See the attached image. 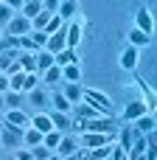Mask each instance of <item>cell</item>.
<instances>
[{"label":"cell","mask_w":157,"mask_h":160,"mask_svg":"<svg viewBox=\"0 0 157 160\" xmlns=\"http://www.w3.org/2000/svg\"><path fill=\"white\" fill-rule=\"evenodd\" d=\"M22 132H25V129L14 127V124H8V121H0V143H3V149H8V152L20 149V146H22Z\"/></svg>","instance_id":"1"},{"label":"cell","mask_w":157,"mask_h":160,"mask_svg":"<svg viewBox=\"0 0 157 160\" xmlns=\"http://www.w3.org/2000/svg\"><path fill=\"white\" fill-rule=\"evenodd\" d=\"M81 101H87V104H93L101 115H112V101H110V96L107 93H101V90H84V96H81Z\"/></svg>","instance_id":"2"},{"label":"cell","mask_w":157,"mask_h":160,"mask_svg":"<svg viewBox=\"0 0 157 160\" xmlns=\"http://www.w3.org/2000/svg\"><path fill=\"white\" fill-rule=\"evenodd\" d=\"M25 104H31V107H37L39 112H48L51 110V93L45 90V87H34V90H28L25 93Z\"/></svg>","instance_id":"3"},{"label":"cell","mask_w":157,"mask_h":160,"mask_svg":"<svg viewBox=\"0 0 157 160\" xmlns=\"http://www.w3.org/2000/svg\"><path fill=\"white\" fill-rule=\"evenodd\" d=\"M79 149H98V146H104V143H112L115 138H110V135H101V132H81L79 138Z\"/></svg>","instance_id":"4"},{"label":"cell","mask_w":157,"mask_h":160,"mask_svg":"<svg viewBox=\"0 0 157 160\" xmlns=\"http://www.w3.org/2000/svg\"><path fill=\"white\" fill-rule=\"evenodd\" d=\"M81 34H84V22L81 20H70V22H65V42H67V48H79V42H81Z\"/></svg>","instance_id":"5"},{"label":"cell","mask_w":157,"mask_h":160,"mask_svg":"<svg viewBox=\"0 0 157 160\" xmlns=\"http://www.w3.org/2000/svg\"><path fill=\"white\" fill-rule=\"evenodd\" d=\"M3 34L25 37V34H31V20H28V17H22V14H14V17L8 20V25H6V31H3Z\"/></svg>","instance_id":"6"},{"label":"cell","mask_w":157,"mask_h":160,"mask_svg":"<svg viewBox=\"0 0 157 160\" xmlns=\"http://www.w3.org/2000/svg\"><path fill=\"white\" fill-rule=\"evenodd\" d=\"M135 28L138 31H143V34H155V17H152V11L146 8V6H140L138 11H135Z\"/></svg>","instance_id":"7"},{"label":"cell","mask_w":157,"mask_h":160,"mask_svg":"<svg viewBox=\"0 0 157 160\" xmlns=\"http://www.w3.org/2000/svg\"><path fill=\"white\" fill-rule=\"evenodd\" d=\"M146 112H152V110H149V104H146V101H140V98H135V101H129V104H126V110H124V115H121V118H124L126 124H132L135 118H140V115H146Z\"/></svg>","instance_id":"8"},{"label":"cell","mask_w":157,"mask_h":160,"mask_svg":"<svg viewBox=\"0 0 157 160\" xmlns=\"http://www.w3.org/2000/svg\"><path fill=\"white\" fill-rule=\"evenodd\" d=\"M48 118H51V124H53V129H56V132H62V135H67V132H70V124H73V118H70L67 112L48 110Z\"/></svg>","instance_id":"9"},{"label":"cell","mask_w":157,"mask_h":160,"mask_svg":"<svg viewBox=\"0 0 157 160\" xmlns=\"http://www.w3.org/2000/svg\"><path fill=\"white\" fill-rule=\"evenodd\" d=\"M65 48H67V42H65V25H62L56 34H48L45 51H48V53H59V51H65Z\"/></svg>","instance_id":"10"},{"label":"cell","mask_w":157,"mask_h":160,"mask_svg":"<svg viewBox=\"0 0 157 160\" xmlns=\"http://www.w3.org/2000/svg\"><path fill=\"white\" fill-rule=\"evenodd\" d=\"M3 121H8V124H14L20 129H28L31 127V115H25L22 110H6L3 112Z\"/></svg>","instance_id":"11"},{"label":"cell","mask_w":157,"mask_h":160,"mask_svg":"<svg viewBox=\"0 0 157 160\" xmlns=\"http://www.w3.org/2000/svg\"><path fill=\"white\" fill-rule=\"evenodd\" d=\"M53 152H56L59 158H67V155L79 152V141H76V138H73V135L67 132V135H62V138H59V146H56Z\"/></svg>","instance_id":"12"},{"label":"cell","mask_w":157,"mask_h":160,"mask_svg":"<svg viewBox=\"0 0 157 160\" xmlns=\"http://www.w3.org/2000/svg\"><path fill=\"white\" fill-rule=\"evenodd\" d=\"M138 62H140V48H132V45H129V48L121 53V68H124V70H135Z\"/></svg>","instance_id":"13"},{"label":"cell","mask_w":157,"mask_h":160,"mask_svg":"<svg viewBox=\"0 0 157 160\" xmlns=\"http://www.w3.org/2000/svg\"><path fill=\"white\" fill-rule=\"evenodd\" d=\"M62 96H65L70 104H79V101H81V96H84V87H81L79 82H65V87H62Z\"/></svg>","instance_id":"14"},{"label":"cell","mask_w":157,"mask_h":160,"mask_svg":"<svg viewBox=\"0 0 157 160\" xmlns=\"http://www.w3.org/2000/svg\"><path fill=\"white\" fill-rule=\"evenodd\" d=\"M3 104H6V110H22V107H25V93L6 90V93H3Z\"/></svg>","instance_id":"15"},{"label":"cell","mask_w":157,"mask_h":160,"mask_svg":"<svg viewBox=\"0 0 157 160\" xmlns=\"http://www.w3.org/2000/svg\"><path fill=\"white\" fill-rule=\"evenodd\" d=\"M17 62H20L22 73H37V53H28V51H17Z\"/></svg>","instance_id":"16"},{"label":"cell","mask_w":157,"mask_h":160,"mask_svg":"<svg viewBox=\"0 0 157 160\" xmlns=\"http://www.w3.org/2000/svg\"><path fill=\"white\" fill-rule=\"evenodd\" d=\"M53 65H56V68H65V65H79L76 51H73V48H65V51L53 53Z\"/></svg>","instance_id":"17"},{"label":"cell","mask_w":157,"mask_h":160,"mask_svg":"<svg viewBox=\"0 0 157 160\" xmlns=\"http://www.w3.org/2000/svg\"><path fill=\"white\" fill-rule=\"evenodd\" d=\"M70 107H73V104L62 96V90H53V93H51V110H56V112H67V115H70Z\"/></svg>","instance_id":"18"},{"label":"cell","mask_w":157,"mask_h":160,"mask_svg":"<svg viewBox=\"0 0 157 160\" xmlns=\"http://www.w3.org/2000/svg\"><path fill=\"white\" fill-rule=\"evenodd\" d=\"M31 127L37 129V132H51L53 129V124H51V118H48V112H37V115H31Z\"/></svg>","instance_id":"19"},{"label":"cell","mask_w":157,"mask_h":160,"mask_svg":"<svg viewBox=\"0 0 157 160\" xmlns=\"http://www.w3.org/2000/svg\"><path fill=\"white\" fill-rule=\"evenodd\" d=\"M132 127H135L138 132H143V135H146V132H155V129H157V127H155V115H152V112H146V115L135 118V121H132Z\"/></svg>","instance_id":"20"},{"label":"cell","mask_w":157,"mask_h":160,"mask_svg":"<svg viewBox=\"0 0 157 160\" xmlns=\"http://www.w3.org/2000/svg\"><path fill=\"white\" fill-rule=\"evenodd\" d=\"M129 45L132 48H146V45H152V37L143 34V31H138V28H132L129 31Z\"/></svg>","instance_id":"21"},{"label":"cell","mask_w":157,"mask_h":160,"mask_svg":"<svg viewBox=\"0 0 157 160\" xmlns=\"http://www.w3.org/2000/svg\"><path fill=\"white\" fill-rule=\"evenodd\" d=\"M56 14H59V17L65 20V22H70V20L76 17V0H65V3H59Z\"/></svg>","instance_id":"22"},{"label":"cell","mask_w":157,"mask_h":160,"mask_svg":"<svg viewBox=\"0 0 157 160\" xmlns=\"http://www.w3.org/2000/svg\"><path fill=\"white\" fill-rule=\"evenodd\" d=\"M51 65H53V53H48L45 48H39L37 51V73H45Z\"/></svg>","instance_id":"23"},{"label":"cell","mask_w":157,"mask_h":160,"mask_svg":"<svg viewBox=\"0 0 157 160\" xmlns=\"http://www.w3.org/2000/svg\"><path fill=\"white\" fill-rule=\"evenodd\" d=\"M39 79L45 82V84H59L62 82V68H56V65H51L45 73H39Z\"/></svg>","instance_id":"24"},{"label":"cell","mask_w":157,"mask_h":160,"mask_svg":"<svg viewBox=\"0 0 157 160\" xmlns=\"http://www.w3.org/2000/svg\"><path fill=\"white\" fill-rule=\"evenodd\" d=\"M39 143H42V132H37L34 127H28V129L22 132V146L31 149V146H39Z\"/></svg>","instance_id":"25"},{"label":"cell","mask_w":157,"mask_h":160,"mask_svg":"<svg viewBox=\"0 0 157 160\" xmlns=\"http://www.w3.org/2000/svg\"><path fill=\"white\" fill-rule=\"evenodd\" d=\"M62 82H81V68L79 65H65L62 68Z\"/></svg>","instance_id":"26"},{"label":"cell","mask_w":157,"mask_h":160,"mask_svg":"<svg viewBox=\"0 0 157 160\" xmlns=\"http://www.w3.org/2000/svg\"><path fill=\"white\" fill-rule=\"evenodd\" d=\"M39 11H42V3H39V0H28V3H22V8H20V14L28 17V20H34Z\"/></svg>","instance_id":"27"},{"label":"cell","mask_w":157,"mask_h":160,"mask_svg":"<svg viewBox=\"0 0 157 160\" xmlns=\"http://www.w3.org/2000/svg\"><path fill=\"white\" fill-rule=\"evenodd\" d=\"M59 138H62V132H56V129H51V132H45L42 135V146H48L51 152L59 146Z\"/></svg>","instance_id":"28"},{"label":"cell","mask_w":157,"mask_h":160,"mask_svg":"<svg viewBox=\"0 0 157 160\" xmlns=\"http://www.w3.org/2000/svg\"><path fill=\"white\" fill-rule=\"evenodd\" d=\"M48 20H51V14H48V11H39V14L31 20V31H45Z\"/></svg>","instance_id":"29"},{"label":"cell","mask_w":157,"mask_h":160,"mask_svg":"<svg viewBox=\"0 0 157 160\" xmlns=\"http://www.w3.org/2000/svg\"><path fill=\"white\" fill-rule=\"evenodd\" d=\"M17 48H20V51H28V53H37V51H39L28 34H25V37H17Z\"/></svg>","instance_id":"30"},{"label":"cell","mask_w":157,"mask_h":160,"mask_svg":"<svg viewBox=\"0 0 157 160\" xmlns=\"http://www.w3.org/2000/svg\"><path fill=\"white\" fill-rule=\"evenodd\" d=\"M135 82H138V87L143 90V101H146V104H149V110H152V107H155V93L149 90V84H146L143 79H138V76H135Z\"/></svg>","instance_id":"31"},{"label":"cell","mask_w":157,"mask_h":160,"mask_svg":"<svg viewBox=\"0 0 157 160\" xmlns=\"http://www.w3.org/2000/svg\"><path fill=\"white\" fill-rule=\"evenodd\" d=\"M62 25H65V20H62L59 14H51V20H48V25H45V34H56Z\"/></svg>","instance_id":"32"},{"label":"cell","mask_w":157,"mask_h":160,"mask_svg":"<svg viewBox=\"0 0 157 160\" xmlns=\"http://www.w3.org/2000/svg\"><path fill=\"white\" fill-rule=\"evenodd\" d=\"M14 14H17V11H11V8H8L6 3H0V31H6V25H8V20H11Z\"/></svg>","instance_id":"33"},{"label":"cell","mask_w":157,"mask_h":160,"mask_svg":"<svg viewBox=\"0 0 157 160\" xmlns=\"http://www.w3.org/2000/svg\"><path fill=\"white\" fill-rule=\"evenodd\" d=\"M37 84H39V73H25V79H22V93L34 90Z\"/></svg>","instance_id":"34"},{"label":"cell","mask_w":157,"mask_h":160,"mask_svg":"<svg viewBox=\"0 0 157 160\" xmlns=\"http://www.w3.org/2000/svg\"><path fill=\"white\" fill-rule=\"evenodd\" d=\"M31 155H34V160H48L51 158V149L39 143V146H31Z\"/></svg>","instance_id":"35"},{"label":"cell","mask_w":157,"mask_h":160,"mask_svg":"<svg viewBox=\"0 0 157 160\" xmlns=\"http://www.w3.org/2000/svg\"><path fill=\"white\" fill-rule=\"evenodd\" d=\"M28 37L34 39V45H37V48H45V42H48V34H45V31H31Z\"/></svg>","instance_id":"36"},{"label":"cell","mask_w":157,"mask_h":160,"mask_svg":"<svg viewBox=\"0 0 157 160\" xmlns=\"http://www.w3.org/2000/svg\"><path fill=\"white\" fill-rule=\"evenodd\" d=\"M14 160H34V155L28 146H20V149H14Z\"/></svg>","instance_id":"37"},{"label":"cell","mask_w":157,"mask_h":160,"mask_svg":"<svg viewBox=\"0 0 157 160\" xmlns=\"http://www.w3.org/2000/svg\"><path fill=\"white\" fill-rule=\"evenodd\" d=\"M42 3V11H48V14H56V8H59V0H39Z\"/></svg>","instance_id":"38"},{"label":"cell","mask_w":157,"mask_h":160,"mask_svg":"<svg viewBox=\"0 0 157 160\" xmlns=\"http://www.w3.org/2000/svg\"><path fill=\"white\" fill-rule=\"evenodd\" d=\"M0 3H6L11 11H20V8H22V0H0Z\"/></svg>","instance_id":"39"},{"label":"cell","mask_w":157,"mask_h":160,"mask_svg":"<svg viewBox=\"0 0 157 160\" xmlns=\"http://www.w3.org/2000/svg\"><path fill=\"white\" fill-rule=\"evenodd\" d=\"M6 90H8V76H6V73H0V96H3Z\"/></svg>","instance_id":"40"},{"label":"cell","mask_w":157,"mask_h":160,"mask_svg":"<svg viewBox=\"0 0 157 160\" xmlns=\"http://www.w3.org/2000/svg\"><path fill=\"white\" fill-rule=\"evenodd\" d=\"M143 158H146V160H157V149H146Z\"/></svg>","instance_id":"41"},{"label":"cell","mask_w":157,"mask_h":160,"mask_svg":"<svg viewBox=\"0 0 157 160\" xmlns=\"http://www.w3.org/2000/svg\"><path fill=\"white\" fill-rule=\"evenodd\" d=\"M48 160H62V158H59V155H56V152H51V158H48Z\"/></svg>","instance_id":"42"},{"label":"cell","mask_w":157,"mask_h":160,"mask_svg":"<svg viewBox=\"0 0 157 160\" xmlns=\"http://www.w3.org/2000/svg\"><path fill=\"white\" fill-rule=\"evenodd\" d=\"M0 112H6V104H3V96H0Z\"/></svg>","instance_id":"43"},{"label":"cell","mask_w":157,"mask_h":160,"mask_svg":"<svg viewBox=\"0 0 157 160\" xmlns=\"http://www.w3.org/2000/svg\"><path fill=\"white\" fill-rule=\"evenodd\" d=\"M22 3H28V0H22Z\"/></svg>","instance_id":"44"},{"label":"cell","mask_w":157,"mask_h":160,"mask_svg":"<svg viewBox=\"0 0 157 160\" xmlns=\"http://www.w3.org/2000/svg\"><path fill=\"white\" fill-rule=\"evenodd\" d=\"M0 37H3V31H0Z\"/></svg>","instance_id":"45"},{"label":"cell","mask_w":157,"mask_h":160,"mask_svg":"<svg viewBox=\"0 0 157 160\" xmlns=\"http://www.w3.org/2000/svg\"><path fill=\"white\" fill-rule=\"evenodd\" d=\"M59 3H65V0H59Z\"/></svg>","instance_id":"46"},{"label":"cell","mask_w":157,"mask_h":160,"mask_svg":"<svg viewBox=\"0 0 157 160\" xmlns=\"http://www.w3.org/2000/svg\"><path fill=\"white\" fill-rule=\"evenodd\" d=\"M8 160H14V158H8Z\"/></svg>","instance_id":"47"}]
</instances>
